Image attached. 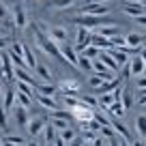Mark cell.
<instances>
[{"label": "cell", "instance_id": "obj_1", "mask_svg": "<svg viewBox=\"0 0 146 146\" xmlns=\"http://www.w3.org/2000/svg\"><path fill=\"white\" fill-rule=\"evenodd\" d=\"M69 22L75 24V26H84V28H99V26H105V24H112V19H110L108 15H86V13H80L78 17H71Z\"/></svg>", "mask_w": 146, "mask_h": 146}, {"label": "cell", "instance_id": "obj_2", "mask_svg": "<svg viewBox=\"0 0 146 146\" xmlns=\"http://www.w3.org/2000/svg\"><path fill=\"white\" fill-rule=\"evenodd\" d=\"M92 43V32H90V28H84V26H78V32H75V52H84L88 45Z\"/></svg>", "mask_w": 146, "mask_h": 146}, {"label": "cell", "instance_id": "obj_3", "mask_svg": "<svg viewBox=\"0 0 146 146\" xmlns=\"http://www.w3.org/2000/svg\"><path fill=\"white\" fill-rule=\"evenodd\" d=\"M71 116H73L75 120H80V123H86V120H92V118H95V110L88 108L86 103H82V101H80L78 108L71 110Z\"/></svg>", "mask_w": 146, "mask_h": 146}, {"label": "cell", "instance_id": "obj_4", "mask_svg": "<svg viewBox=\"0 0 146 146\" xmlns=\"http://www.w3.org/2000/svg\"><path fill=\"white\" fill-rule=\"evenodd\" d=\"M58 90H62L64 97H78L80 95V82L78 80H60Z\"/></svg>", "mask_w": 146, "mask_h": 146}, {"label": "cell", "instance_id": "obj_5", "mask_svg": "<svg viewBox=\"0 0 146 146\" xmlns=\"http://www.w3.org/2000/svg\"><path fill=\"white\" fill-rule=\"evenodd\" d=\"M60 52H62V58L67 60L69 64H73V67H80V54L75 52V47L67 45V43H58Z\"/></svg>", "mask_w": 146, "mask_h": 146}, {"label": "cell", "instance_id": "obj_6", "mask_svg": "<svg viewBox=\"0 0 146 146\" xmlns=\"http://www.w3.org/2000/svg\"><path fill=\"white\" fill-rule=\"evenodd\" d=\"M13 24H15V30H24L28 26V17L22 5H13Z\"/></svg>", "mask_w": 146, "mask_h": 146}, {"label": "cell", "instance_id": "obj_7", "mask_svg": "<svg viewBox=\"0 0 146 146\" xmlns=\"http://www.w3.org/2000/svg\"><path fill=\"white\" fill-rule=\"evenodd\" d=\"M15 82H26V84H30V86H39V82L35 80V75L30 73V69H26V67H15Z\"/></svg>", "mask_w": 146, "mask_h": 146}, {"label": "cell", "instance_id": "obj_8", "mask_svg": "<svg viewBox=\"0 0 146 146\" xmlns=\"http://www.w3.org/2000/svg\"><path fill=\"white\" fill-rule=\"evenodd\" d=\"M45 125H47V120H45V118H41V116H36V118H30V123H28V127H26L28 135H30V137H36L39 133H43Z\"/></svg>", "mask_w": 146, "mask_h": 146}, {"label": "cell", "instance_id": "obj_9", "mask_svg": "<svg viewBox=\"0 0 146 146\" xmlns=\"http://www.w3.org/2000/svg\"><path fill=\"white\" fill-rule=\"evenodd\" d=\"M50 35V39L54 43H67V28L64 26H52V28H43Z\"/></svg>", "mask_w": 146, "mask_h": 146}, {"label": "cell", "instance_id": "obj_10", "mask_svg": "<svg viewBox=\"0 0 146 146\" xmlns=\"http://www.w3.org/2000/svg\"><path fill=\"white\" fill-rule=\"evenodd\" d=\"M120 86H123V78H120V75H116L114 80H108V82H103L95 92H97V97H99V95H108V92L116 90V88H120Z\"/></svg>", "mask_w": 146, "mask_h": 146}, {"label": "cell", "instance_id": "obj_11", "mask_svg": "<svg viewBox=\"0 0 146 146\" xmlns=\"http://www.w3.org/2000/svg\"><path fill=\"white\" fill-rule=\"evenodd\" d=\"M129 71H131V78H137V75H142V73H146V62L142 56H133L131 60H129Z\"/></svg>", "mask_w": 146, "mask_h": 146}, {"label": "cell", "instance_id": "obj_12", "mask_svg": "<svg viewBox=\"0 0 146 146\" xmlns=\"http://www.w3.org/2000/svg\"><path fill=\"white\" fill-rule=\"evenodd\" d=\"M99 60L105 64V67L110 69V71H114L116 75H118V71H120V67H118V62L114 60V56L110 54V50H101V56H99Z\"/></svg>", "mask_w": 146, "mask_h": 146}, {"label": "cell", "instance_id": "obj_13", "mask_svg": "<svg viewBox=\"0 0 146 146\" xmlns=\"http://www.w3.org/2000/svg\"><path fill=\"white\" fill-rule=\"evenodd\" d=\"M82 13L86 15H108L110 13V7L108 5H97V2H90L82 9Z\"/></svg>", "mask_w": 146, "mask_h": 146}, {"label": "cell", "instance_id": "obj_14", "mask_svg": "<svg viewBox=\"0 0 146 146\" xmlns=\"http://www.w3.org/2000/svg\"><path fill=\"white\" fill-rule=\"evenodd\" d=\"M123 11L127 15H133V17H140V15H146V7L140 5V2H125Z\"/></svg>", "mask_w": 146, "mask_h": 146}, {"label": "cell", "instance_id": "obj_15", "mask_svg": "<svg viewBox=\"0 0 146 146\" xmlns=\"http://www.w3.org/2000/svg\"><path fill=\"white\" fill-rule=\"evenodd\" d=\"M90 45L99 47V50H112V39L99 35V32H92V43H90Z\"/></svg>", "mask_w": 146, "mask_h": 146}, {"label": "cell", "instance_id": "obj_16", "mask_svg": "<svg viewBox=\"0 0 146 146\" xmlns=\"http://www.w3.org/2000/svg\"><path fill=\"white\" fill-rule=\"evenodd\" d=\"M125 39H127V45L129 47H144L146 45V36L140 35V32H129Z\"/></svg>", "mask_w": 146, "mask_h": 146}, {"label": "cell", "instance_id": "obj_17", "mask_svg": "<svg viewBox=\"0 0 146 146\" xmlns=\"http://www.w3.org/2000/svg\"><path fill=\"white\" fill-rule=\"evenodd\" d=\"M99 108H101V105H99ZM101 110H103V108H101ZM105 112H108L110 116H116V118H123V116L127 114V110H125L123 101H114L110 108H105Z\"/></svg>", "mask_w": 146, "mask_h": 146}, {"label": "cell", "instance_id": "obj_18", "mask_svg": "<svg viewBox=\"0 0 146 146\" xmlns=\"http://www.w3.org/2000/svg\"><path fill=\"white\" fill-rule=\"evenodd\" d=\"M35 73L39 75V80H41V82H47V84H52V69L47 67V64L39 62V64H36V69H35Z\"/></svg>", "mask_w": 146, "mask_h": 146}, {"label": "cell", "instance_id": "obj_19", "mask_svg": "<svg viewBox=\"0 0 146 146\" xmlns=\"http://www.w3.org/2000/svg\"><path fill=\"white\" fill-rule=\"evenodd\" d=\"M35 95H36V101H39V105H41V108H45L47 112H52V110L58 108V105H56V101H54V97L41 95V92H35Z\"/></svg>", "mask_w": 146, "mask_h": 146}, {"label": "cell", "instance_id": "obj_20", "mask_svg": "<svg viewBox=\"0 0 146 146\" xmlns=\"http://www.w3.org/2000/svg\"><path fill=\"white\" fill-rule=\"evenodd\" d=\"M97 32H99V35H103V36H108V39H112V36L120 35V28L114 26V24H105V26H99V28H97Z\"/></svg>", "mask_w": 146, "mask_h": 146}, {"label": "cell", "instance_id": "obj_21", "mask_svg": "<svg viewBox=\"0 0 146 146\" xmlns=\"http://www.w3.org/2000/svg\"><path fill=\"white\" fill-rule=\"evenodd\" d=\"M15 120H17V125H22V127H28V123H30V118H28V108L17 105V108H15Z\"/></svg>", "mask_w": 146, "mask_h": 146}, {"label": "cell", "instance_id": "obj_22", "mask_svg": "<svg viewBox=\"0 0 146 146\" xmlns=\"http://www.w3.org/2000/svg\"><path fill=\"white\" fill-rule=\"evenodd\" d=\"M24 62H26V67H28V69H32V71H35L36 64H39V62H36V56L32 54V50L26 45V43H24Z\"/></svg>", "mask_w": 146, "mask_h": 146}, {"label": "cell", "instance_id": "obj_23", "mask_svg": "<svg viewBox=\"0 0 146 146\" xmlns=\"http://www.w3.org/2000/svg\"><path fill=\"white\" fill-rule=\"evenodd\" d=\"M17 90H13V88H9V90L5 92V103H2V108L7 110V112H11V110H13V103L15 101H17Z\"/></svg>", "mask_w": 146, "mask_h": 146}, {"label": "cell", "instance_id": "obj_24", "mask_svg": "<svg viewBox=\"0 0 146 146\" xmlns=\"http://www.w3.org/2000/svg\"><path fill=\"white\" fill-rule=\"evenodd\" d=\"M135 131L140 135V140H146V114H140L135 118Z\"/></svg>", "mask_w": 146, "mask_h": 146}, {"label": "cell", "instance_id": "obj_25", "mask_svg": "<svg viewBox=\"0 0 146 146\" xmlns=\"http://www.w3.org/2000/svg\"><path fill=\"white\" fill-rule=\"evenodd\" d=\"M41 135H43V140H45L47 144H54V140L58 137V135H56V129H54V125H52V123L45 125V129H43Z\"/></svg>", "mask_w": 146, "mask_h": 146}, {"label": "cell", "instance_id": "obj_26", "mask_svg": "<svg viewBox=\"0 0 146 146\" xmlns=\"http://www.w3.org/2000/svg\"><path fill=\"white\" fill-rule=\"evenodd\" d=\"M56 90H58V88L52 86V84H47V82H41L39 86H36V92H41V95H47V97H54V95H56Z\"/></svg>", "mask_w": 146, "mask_h": 146}, {"label": "cell", "instance_id": "obj_27", "mask_svg": "<svg viewBox=\"0 0 146 146\" xmlns=\"http://www.w3.org/2000/svg\"><path fill=\"white\" fill-rule=\"evenodd\" d=\"M58 135L62 137L64 142H73L75 137H78V131H75L73 127H67V129H62V131H58Z\"/></svg>", "mask_w": 146, "mask_h": 146}, {"label": "cell", "instance_id": "obj_28", "mask_svg": "<svg viewBox=\"0 0 146 146\" xmlns=\"http://www.w3.org/2000/svg\"><path fill=\"white\" fill-rule=\"evenodd\" d=\"M15 97H17V101H19V105H22V108H28V110L32 108V97H30V95L17 90V95H15Z\"/></svg>", "mask_w": 146, "mask_h": 146}, {"label": "cell", "instance_id": "obj_29", "mask_svg": "<svg viewBox=\"0 0 146 146\" xmlns=\"http://www.w3.org/2000/svg\"><path fill=\"white\" fill-rule=\"evenodd\" d=\"M80 54H84L86 58L95 60V58H99V56H101V50H99V47H95V45H88L86 50H84V52H80Z\"/></svg>", "mask_w": 146, "mask_h": 146}, {"label": "cell", "instance_id": "obj_30", "mask_svg": "<svg viewBox=\"0 0 146 146\" xmlns=\"http://www.w3.org/2000/svg\"><path fill=\"white\" fill-rule=\"evenodd\" d=\"M47 118H62V120H69V112H64V110H60V108H56V110H52V112H47Z\"/></svg>", "mask_w": 146, "mask_h": 146}, {"label": "cell", "instance_id": "obj_31", "mask_svg": "<svg viewBox=\"0 0 146 146\" xmlns=\"http://www.w3.org/2000/svg\"><path fill=\"white\" fill-rule=\"evenodd\" d=\"M103 82H105V80L101 78V75H97V73H92L90 78H88V86H90L92 90H97V88H99V86H101Z\"/></svg>", "mask_w": 146, "mask_h": 146}, {"label": "cell", "instance_id": "obj_32", "mask_svg": "<svg viewBox=\"0 0 146 146\" xmlns=\"http://www.w3.org/2000/svg\"><path fill=\"white\" fill-rule=\"evenodd\" d=\"M78 69H84V71L92 73V60H90V58H86L84 54H80V67H78Z\"/></svg>", "mask_w": 146, "mask_h": 146}, {"label": "cell", "instance_id": "obj_33", "mask_svg": "<svg viewBox=\"0 0 146 146\" xmlns=\"http://www.w3.org/2000/svg\"><path fill=\"white\" fill-rule=\"evenodd\" d=\"M80 101H82V103H86L88 108H99V99H95L92 95H84V97H80Z\"/></svg>", "mask_w": 146, "mask_h": 146}, {"label": "cell", "instance_id": "obj_34", "mask_svg": "<svg viewBox=\"0 0 146 146\" xmlns=\"http://www.w3.org/2000/svg\"><path fill=\"white\" fill-rule=\"evenodd\" d=\"M133 86H135V90H144V88H146V73L133 78Z\"/></svg>", "mask_w": 146, "mask_h": 146}, {"label": "cell", "instance_id": "obj_35", "mask_svg": "<svg viewBox=\"0 0 146 146\" xmlns=\"http://www.w3.org/2000/svg\"><path fill=\"white\" fill-rule=\"evenodd\" d=\"M50 123L54 125V129H56V131H62V129L71 127V125H69V120H62V118H52Z\"/></svg>", "mask_w": 146, "mask_h": 146}, {"label": "cell", "instance_id": "obj_36", "mask_svg": "<svg viewBox=\"0 0 146 146\" xmlns=\"http://www.w3.org/2000/svg\"><path fill=\"white\" fill-rule=\"evenodd\" d=\"M120 101H123V105H125V110H129V108H131V103H133V99H131V92H129V88H127V86H125V88H123V99H120Z\"/></svg>", "mask_w": 146, "mask_h": 146}, {"label": "cell", "instance_id": "obj_37", "mask_svg": "<svg viewBox=\"0 0 146 146\" xmlns=\"http://www.w3.org/2000/svg\"><path fill=\"white\" fill-rule=\"evenodd\" d=\"M62 105H67V108H78L80 105V97H62Z\"/></svg>", "mask_w": 146, "mask_h": 146}, {"label": "cell", "instance_id": "obj_38", "mask_svg": "<svg viewBox=\"0 0 146 146\" xmlns=\"http://www.w3.org/2000/svg\"><path fill=\"white\" fill-rule=\"evenodd\" d=\"M11 56H19V58H24V43L15 41L13 45H11Z\"/></svg>", "mask_w": 146, "mask_h": 146}, {"label": "cell", "instance_id": "obj_39", "mask_svg": "<svg viewBox=\"0 0 146 146\" xmlns=\"http://www.w3.org/2000/svg\"><path fill=\"white\" fill-rule=\"evenodd\" d=\"M5 140H9V142H13V144H15V146H26V144H28V142H26V140H24V137H22V135H13V133H11V135H5Z\"/></svg>", "mask_w": 146, "mask_h": 146}, {"label": "cell", "instance_id": "obj_40", "mask_svg": "<svg viewBox=\"0 0 146 146\" xmlns=\"http://www.w3.org/2000/svg\"><path fill=\"white\" fill-rule=\"evenodd\" d=\"M73 5H75V0H54V9H67Z\"/></svg>", "mask_w": 146, "mask_h": 146}, {"label": "cell", "instance_id": "obj_41", "mask_svg": "<svg viewBox=\"0 0 146 146\" xmlns=\"http://www.w3.org/2000/svg\"><path fill=\"white\" fill-rule=\"evenodd\" d=\"M0 131H7V110L0 108Z\"/></svg>", "mask_w": 146, "mask_h": 146}, {"label": "cell", "instance_id": "obj_42", "mask_svg": "<svg viewBox=\"0 0 146 146\" xmlns=\"http://www.w3.org/2000/svg\"><path fill=\"white\" fill-rule=\"evenodd\" d=\"M69 146H86V140H84L82 135H78L73 142H69Z\"/></svg>", "mask_w": 146, "mask_h": 146}, {"label": "cell", "instance_id": "obj_43", "mask_svg": "<svg viewBox=\"0 0 146 146\" xmlns=\"http://www.w3.org/2000/svg\"><path fill=\"white\" fill-rule=\"evenodd\" d=\"M9 47V36H0V52H5Z\"/></svg>", "mask_w": 146, "mask_h": 146}, {"label": "cell", "instance_id": "obj_44", "mask_svg": "<svg viewBox=\"0 0 146 146\" xmlns=\"http://www.w3.org/2000/svg\"><path fill=\"white\" fill-rule=\"evenodd\" d=\"M133 19H135L140 26H146V15H140V17H133Z\"/></svg>", "mask_w": 146, "mask_h": 146}, {"label": "cell", "instance_id": "obj_45", "mask_svg": "<svg viewBox=\"0 0 146 146\" xmlns=\"http://www.w3.org/2000/svg\"><path fill=\"white\" fill-rule=\"evenodd\" d=\"M110 142V146H120V140L118 137H112V140H108Z\"/></svg>", "mask_w": 146, "mask_h": 146}, {"label": "cell", "instance_id": "obj_46", "mask_svg": "<svg viewBox=\"0 0 146 146\" xmlns=\"http://www.w3.org/2000/svg\"><path fill=\"white\" fill-rule=\"evenodd\" d=\"M135 103H137V105H146V95H144V97H137Z\"/></svg>", "mask_w": 146, "mask_h": 146}, {"label": "cell", "instance_id": "obj_47", "mask_svg": "<svg viewBox=\"0 0 146 146\" xmlns=\"http://www.w3.org/2000/svg\"><path fill=\"white\" fill-rule=\"evenodd\" d=\"M7 32H9V30H7V28L0 24V36H7Z\"/></svg>", "mask_w": 146, "mask_h": 146}, {"label": "cell", "instance_id": "obj_48", "mask_svg": "<svg viewBox=\"0 0 146 146\" xmlns=\"http://www.w3.org/2000/svg\"><path fill=\"white\" fill-rule=\"evenodd\" d=\"M2 146H15L13 142H9V140H5V137H2Z\"/></svg>", "mask_w": 146, "mask_h": 146}, {"label": "cell", "instance_id": "obj_49", "mask_svg": "<svg viewBox=\"0 0 146 146\" xmlns=\"http://www.w3.org/2000/svg\"><path fill=\"white\" fill-rule=\"evenodd\" d=\"M90 2H97V5H105V2H110V0H90ZM88 2V5H90Z\"/></svg>", "mask_w": 146, "mask_h": 146}, {"label": "cell", "instance_id": "obj_50", "mask_svg": "<svg viewBox=\"0 0 146 146\" xmlns=\"http://www.w3.org/2000/svg\"><path fill=\"white\" fill-rule=\"evenodd\" d=\"M120 146H131V142H127V140H120Z\"/></svg>", "mask_w": 146, "mask_h": 146}, {"label": "cell", "instance_id": "obj_51", "mask_svg": "<svg viewBox=\"0 0 146 146\" xmlns=\"http://www.w3.org/2000/svg\"><path fill=\"white\" fill-rule=\"evenodd\" d=\"M133 146H144V140H140V142H133Z\"/></svg>", "mask_w": 146, "mask_h": 146}, {"label": "cell", "instance_id": "obj_52", "mask_svg": "<svg viewBox=\"0 0 146 146\" xmlns=\"http://www.w3.org/2000/svg\"><path fill=\"white\" fill-rule=\"evenodd\" d=\"M140 56H142V58H144V62H146V47H144V50H142V54H140Z\"/></svg>", "mask_w": 146, "mask_h": 146}, {"label": "cell", "instance_id": "obj_53", "mask_svg": "<svg viewBox=\"0 0 146 146\" xmlns=\"http://www.w3.org/2000/svg\"><path fill=\"white\" fill-rule=\"evenodd\" d=\"M129 2H140V5H144L146 0H129Z\"/></svg>", "mask_w": 146, "mask_h": 146}, {"label": "cell", "instance_id": "obj_54", "mask_svg": "<svg viewBox=\"0 0 146 146\" xmlns=\"http://www.w3.org/2000/svg\"><path fill=\"white\" fill-rule=\"evenodd\" d=\"M26 146H39V144H36V142H28Z\"/></svg>", "mask_w": 146, "mask_h": 146}, {"label": "cell", "instance_id": "obj_55", "mask_svg": "<svg viewBox=\"0 0 146 146\" xmlns=\"http://www.w3.org/2000/svg\"><path fill=\"white\" fill-rule=\"evenodd\" d=\"M0 75H2V56H0Z\"/></svg>", "mask_w": 146, "mask_h": 146}, {"label": "cell", "instance_id": "obj_56", "mask_svg": "<svg viewBox=\"0 0 146 146\" xmlns=\"http://www.w3.org/2000/svg\"><path fill=\"white\" fill-rule=\"evenodd\" d=\"M30 2H36V5H41V2H43V0H30Z\"/></svg>", "mask_w": 146, "mask_h": 146}, {"label": "cell", "instance_id": "obj_57", "mask_svg": "<svg viewBox=\"0 0 146 146\" xmlns=\"http://www.w3.org/2000/svg\"><path fill=\"white\" fill-rule=\"evenodd\" d=\"M0 97H2V86H0Z\"/></svg>", "mask_w": 146, "mask_h": 146}, {"label": "cell", "instance_id": "obj_58", "mask_svg": "<svg viewBox=\"0 0 146 146\" xmlns=\"http://www.w3.org/2000/svg\"><path fill=\"white\" fill-rule=\"evenodd\" d=\"M45 146H54V144H45Z\"/></svg>", "mask_w": 146, "mask_h": 146}, {"label": "cell", "instance_id": "obj_59", "mask_svg": "<svg viewBox=\"0 0 146 146\" xmlns=\"http://www.w3.org/2000/svg\"><path fill=\"white\" fill-rule=\"evenodd\" d=\"M22 2H28V0H22Z\"/></svg>", "mask_w": 146, "mask_h": 146}]
</instances>
